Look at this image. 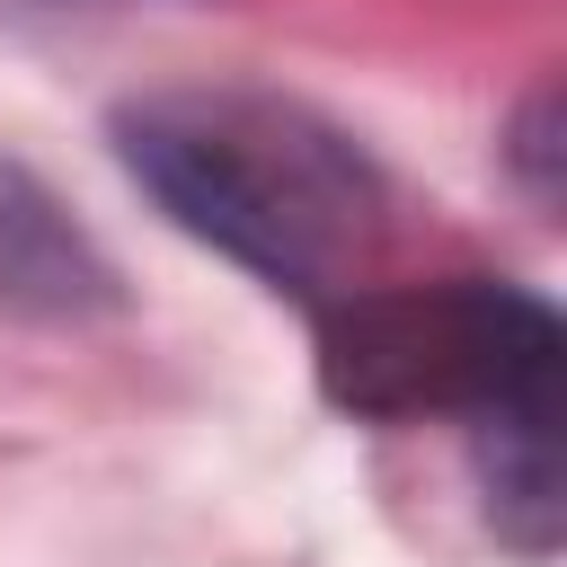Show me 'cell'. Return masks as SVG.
<instances>
[{
	"mask_svg": "<svg viewBox=\"0 0 567 567\" xmlns=\"http://www.w3.org/2000/svg\"><path fill=\"white\" fill-rule=\"evenodd\" d=\"M478 452H487V505L523 549L558 540V399H523L478 416Z\"/></svg>",
	"mask_w": 567,
	"mask_h": 567,
	"instance_id": "277c9868",
	"label": "cell"
},
{
	"mask_svg": "<svg viewBox=\"0 0 567 567\" xmlns=\"http://www.w3.org/2000/svg\"><path fill=\"white\" fill-rule=\"evenodd\" d=\"M115 142H124V168L168 204V221L257 266L266 284L337 301L381 248V177L337 124H319L292 97L168 89L124 106Z\"/></svg>",
	"mask_w": 567,
	"mask_h": 567,
	"instance_id": "6da1fadb",
	"label": "cell"
},
{
	"mask_svg": "<svg viewBox=\"0 0 567 567\" xmlns=\"http://www.w3.org/2000/svg\"><path fill=\"white\" fill-rule=\"evenodd\" d=\"M0 301L9 310H35V319L115 310V266L44 195V177H27L18 159H0Z\"/></svg>",
	"mask_w": 567,
	"mask_h": 567,
	"instance_id": "3957f363",
	"label": "cell"
},
{
	"mask_svg": "<svg viewBox=\"0 0 567 567\" xmlns=\"http://www.w3.org/2000/svg\"><path fill=\"white\" fill-rule=\"evenodd\" d=\"M558 319L514 284H399L319 310V381L354 416H496L558 399Z\"/></svg>",
	"mask_w": 567,
	"mask_h": 567,
	"instance_id": "7a4b0ae2",
	"label": "cell"
}]
</instances>
